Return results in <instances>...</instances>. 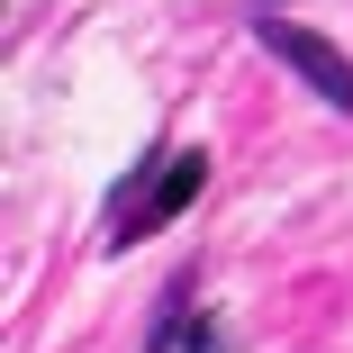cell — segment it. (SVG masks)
Returning <instances> with one entry per match:
<instances>
[{
    "label": "cell",
    "instance_id": "2",
    "mask_svg": "<svg viewBox=\"0 0 353 353\" xmlns=\"http://www.w3.org/2000/svg\"><path fill=\"white\" fill-rule=\"evenodd\" d=\"M254 37H263L281 63H290V73H299V82H308L326 109H344V118H353V63H344L326 37H308L299 19H254Z\"/></svg>",
    "mask_w": 353,
    "mask_h": 353
},
{
    "label": "cell",
    "instance_id": "1",
    "mask_svg": "<svg viewBox=\"0 0 353 353\" xmlns=\"http://www.w3.org/2000/svg\"><path fill=\"white\" fill-rule=\"evenodd\" d=\"M208 190V154L199 145H181V154H163V172L145 181V190H136V199H109V245H136V236H145V227H172L181 218V208Z\"/></svg>",
    "mask_w": 353,
    "mask_h": 353
},
{
    "label": "cell",
    "instance_id": "3",
    "mask_svg": "<svg viewBox=\"0 0 353 353\" xmlns=\"http://www.w3.org/2000/svg\"><path fill=\"white\" fill-rule=\"evenodd\" d=\"M181 308H190V281H172V290H163V308H154V335H145V353H172L190 326H181Z\"/></svg>",
    "mask_w": 353,
    "mask_h": 353
},
{
    "label": "cell",
    "instance_id": "4",
    "mask_svg": "<svg viewBox=\"0 0 353 353\" xmlns=\"http://www.w3.org/2000/svg\"><path fill=\"white\" fill-rule=\"evenodd\" d=\"M181 353H227V335H218V326H190V335H181Z\"/></svg>",
    "mask_w": 353,
    "mask_h": 353
}]
</instances>
